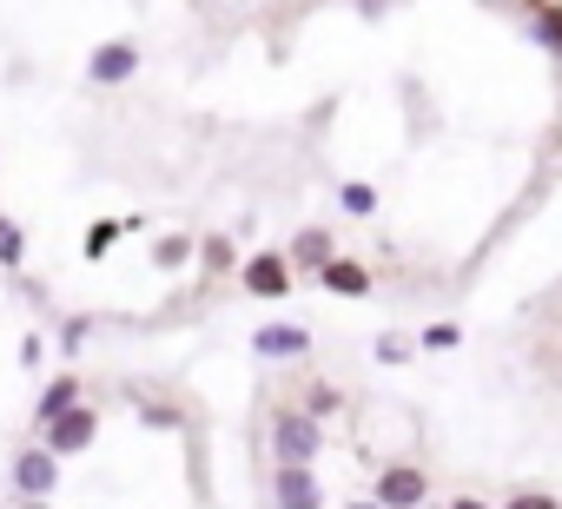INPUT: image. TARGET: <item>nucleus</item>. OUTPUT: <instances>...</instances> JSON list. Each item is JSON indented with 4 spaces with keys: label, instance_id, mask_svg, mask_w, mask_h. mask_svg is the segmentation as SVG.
<instances>
[{
    "label": "nucleus",
    "instance_id": "nucleus-1",
    "mask_svg": "<svg viewBox=\"0 0 562 509\" xmlns=\"http://www.w3.org/2000/svg\"><path fill=\"white\" fill-rule=\"evenodd\" d=\"M325 456V423L305 404H278L271 410V463H318Z\"/></svg>",
    "mask_w": 562,
    "mask_h": 509
},
{
    "label": "nucleus",
    "instance_id": "nucleus-2",
    "mask_svg": "<svg viewBox=\"0 0 562 509\" xmlns=\"http://www.w3.org/2000/svg\"><path fill=\"white\" fill-rule=\"evenodd\" d=\"M93 437H100V410H93V404H67L54 423H41V443H47L60 463H67V456H87Z\"/></svg>",
    "mask_w": 562,
    "mask_h": 509
},
{
    "label": "nucleus",
    "instance_id": "nucleus-3",
    "mask_svg": "<svg viewBox=\"0 0 562 509\" xmlns=\"http://www.w3.org/2000/svg\"><path fill=\"white\" fill-rule=\"evenodd\" d=\"M8 483H14L21 502H47V496L60 489V456H54L47 443H27V450L8 463Z\"/></svg>",
    "mask_w": 562,
    "mask_h": 509
},
{
    "label": "nucleus",
    "instance_id": "nucleus-4",
    "mask_svg": "<svg viewBox=\"0 0 562 509\" xmlns=\"http://www.w3.org/2000/svg\"><path fill=\"white\" fill-rule=\"evenodd\" d=\"M271 509H325V483L312 463H271Z\"/></svg>",
    "mask_w": 562,
    "mask_h": 509
},
{
    "label": "nucleus",
    "instance_id": "nucleus-5",
    "mask_svg": "<svg viewBox=\"0 0 562 509\" xmlns=\"http://www.w3.org/2000/svg\"><path fill=\"white\" fill-rule=\"evenodd\" d=\"M292 259L285 251H251V259L238 265V285H245V298H285L292 292Z\"/></svg>",
    "mask_w": 562,
    "mask_h": 509
},
{
    "label": "nucleus",
    "instance_id": "nucleus-6",
    "mask_svg": "<svg viewBox=\"0 0 562 509\" xmlns=\"http://www.w3.org/2000/svg\"><path fill=\"white\" fill-rule=\"evenodd\" d=\"M378 502H384V509H424V502H430V470H417V463H384V470H378Z\"/></svg>",
    "mask_w": 562,
    "mask_h": 509
},
{
    "label": "nucleus",
    "instance_id": "nucleus-7",
    "mask_svg": "<svg viewBox=\"0 0 562 509\" xmlns=\"http://www.w3.org/2000/svg\"><path fill=\"white\" fill-rule=\"evenodd\" d=\"M139 73V47L133 41H100L87 54V87H126Z\"/></svg>",
    "mask_w": 562,
    "mask_h": 509
},
{
    "label": "nucleus",
    "instance_id": "nucleus-8",
    "mask_svg": "<svg viewBox=\"0 0 562 509\" xmlns=\"http://www.w3.org/2000/svg\"><path fill=\"white\" fill-rule=\"evenodd\" d=\"M251 351H258V358H271V364H292V358H305V351H312V331H305V325H292V318H278V325H258V331H251Z\"/></svg>",
    "mask_w": 562,
    "mask_h": 509
},
{
    "label": "nucleus",
    "instance_id": "nucleus-9",
    "mask_svg": "<svg viewBox=\"0 0 562 509\" xmlns=\"http://www.w3.org/2000/svg\"><path fill=\"white\" fill-rule=\"evenodd\" d=\"M312 279H318L331 298H371V272H364L358 259H338V251H331V259H325Z\"/></svg>",
    "mask_w": 562,
    "mask_h": 509
},
{
    "label": "nucleus",
    "instance_id": "nucleus-10",
    "mask_svg": "<svg viewBox=\"0 0 562 509\" xmlns=\"http://www.w3.org/2000/svg\"><path fill=\"white\" fill-rule=\"evenodd\" d=\"M331 251H338V238H331L325 225H305V231L285 245V259H292V272H318V265L331 259Z\"/></svg>",
    "mask_w": 562,
    "mask_h": 509
},
{
    "label": "nucleus",
    "instance_id": "nucleus-11",
    "mask_svg": "<svg viewBox=\"0 0 562 509\" xmlns=\"http://www.w3.org/2000/svg\"><path fill=\"white\" fill-rule=\"evenodd\" d=\"M529 34H536V47H549L562 60V0H529Z\"/></svg>",
    "mask_w": 562,
    "mask_h": 509
},
{
    "label": "nucleus",
    "instance_id": "nucleus-12",
    "mask_svg": "<svg viewBox=\"0 0 562 509\" xmlns=\"http://www.w3.org/2000/svg\"><path fill=\"white\" fill-rule=\"evenodd\" d=\"M67 404H80V377H74V371H60V377L41 391V404H34V423H54Z\"/></svg>",
    "mask_w": 562,
    "mask_h": 509
},
{
    "label": "nucleus",
    "instance_id": "nucleus-13",
    "mask_svg": "<svg viewBox=\"0 0 562 509\" xmlns=\"http://www.w3.org/2000/svg\"><path fill=\"white\" fill-rule=\"evenodd\" d=\"M199 251V238H186V231H166V238H153V265L159 272H179L186 259Z\"/></svg>",
    "mask_w": 562,
    "mask_h": 509
},
{
    "label": "nucleus",
    "instance_id": "nucleus-14",
    "mask_svg": "<svg viewBox=\"0 0 562 509\" xmlns=\"http://www.w3.org/2000/svg\"><path fill=\"white\" fill-rule=\"evenodd\" d=\"M338 205H345L351 218H378V185H371V179H345V185H338Z\"/></svg>",
    "mask_w": 562,
    "mask_h": 509
},
{
    "label": "nucleus",
    "instance_id": "nucleus-15",
    "mask_svg": "<svg viewBox=\"0 0 562 509\" xmlns=\"http://www.w3.org/2000/svg\"><path fill=\"white\" fill-rule=\"evenodd\" d=\"M0 265H8V272H14V265H27V231H21L8 212H0Z\"/></svg>",
    "mask_w": 562,
    "mask_h": 509
},
{
    "label": "nucleus",
    "instance_id": "nucleus-16",
    "mask_svg": "<svg viewBox=\"0 0 562 509\" xmlns=\"http://www.w3.org/2000/svg\"><path fill=\"white\" fill-rule=\"evenodd\" d=\"M305 410L325 423V417H338V410H345V391H338V384H312V391H305Z\"/></svg>",
    "mask_w": 562,
    "mask_h": 509
},
{
    "label": "nucleus",
    "instance_id": "nucleus-17",
    "mask_svg": "<svg viewBox=\"0 0 562 509\" xmlns=\"http://www.w3.org/2000/svg\"><path fill=\"white\" fill-rule=\"evenodd\" d=\"M199 259H205V272H232L238 251H232V238H199Z\"/></svg>",
    "mask_w": 562,
    "mask_h": 509
},
{
    "label": "nucleus",
    "instance_id": "nucleus-18",
    "mask_svg": "<svg viewBox=\"0 0 562 509\" xmlns=\"http://www.w3.org/2000/svg\"><path fill=\"white\" fill-rule=\"evenodd\" d=\"M457 344H463L457 325H430V331H424V351H457Z\"/></svg>",
    "mask_w": 562,
    "mask_h": 509
},
{
    "label": "nucleus",
    "instance_id": "nucleus-19",
    "mask_svg": "<svg viewBox=\"0 0 562 509\" xmlns=\"http://www.w3.org/2000/svg\"><path fill=\"white\" fill-rule=\"evenodd\" d=\"M503 509H562V502H555L549 489H516V496H509Z\"/></svg>",
    "mask_w": 562,
    "mask_h": 509
},
{
    "label": "nucleus",
    "instance_id": "nucleus-20",
    "mask_svg": "<svg viewBox=\"0 0 562 509\" xmlns=\"http://www.w3.org/2000/svg\"><path fill=\"white\" fill-rule=\"evenodd\" d=\"M378 358H384V364H404V358H411V344H404L397 331H384V338H378Z\"/></svg>",
    "mask_w": 562,
    "mask_h": 509
},
{
    "label": "nucleus",
    "instance_id": "nucleus-21",
    "mask_svg": "<svg viewBox=\"0 0 562 509\" xmlns=\"http://www.w3.org/2000/svg\"><path fill=\"white\" fill-rule=\"evenodd\" d=\"M450 509H490V502H483V496H457Z\"/></svg>",
    "mask_w": 562,
    "mask_h": 509
},
{
    "label": "nucleus",
    "instance_id": "nucleus-22",
    "mask_svg": "<svg viewBox=\"0 0 562 509\" xmlns=\"http://www.w3.org/2000/svg\"><path fill=\"white\" fill-rule=\"evenodd\" d=\"M345 509H384V502H378V496H371V502H345Z\"/></svg>",
    "mask_w": 562,
    "mask_h": 509
},
{
    "label": "nucleus",
    "instance_id": "nucleus-23",
    "mask_svg": "<svg viewBox=\"0 0 562 509\" xmlns=\"http://www.w3.org/2000/svg\"><path fill=\"white\" fill-rule=\"evenodd\" d=\"M490 8H503V0H490Z\"/></svg>",
    "mask_w": 562,
    "mask_h": 509
}]
</instances>
